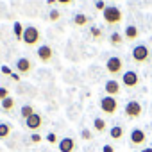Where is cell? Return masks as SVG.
<instances>
[{"mask_svg":"<svg viewBox=\"0 0 152 152\" xmlns=\"http://www.w3.org/2000/svg\"><path fill=\"white\" fill-rule=\"evenodd\" d=\"M73 25L75 27H86L88 23H90V18H88V15H84V13H77V15H73Z\"/></svg>","mask_w":152,"mask_h":152,"instance_id":"obj_15","label":"cell"},{"mask_svg":"<svg viewBox=\"0 0 152 152\" xmlns=\"http://www.w3.org/2000/svg\"><path fill=\"white\" fill-rule=\"evenodd\" d=\"M129 138H131V145H134V147H141V145L147 143V134H145V131H143V129H138V127L131 131Z\"/></svg>","mask_w":152,"mask_h":152,"instance_id":"obj_11","label":"cell"},{"mask_svg":"<svg viewBox=\"0 0 152 152\" xmlns=\"http://www.w3.org/2000/svg\"><path fill=\"white\" fill-rule=\"evenodd\" d=\"M57 148H59V152H75L77 143H75L73 138H61L57 143Z\"/></svg>","mask_w":152,"mask_h":152,"instance_id":"obj_12","label":"cell"},{"mask_svg":"<svg viewBox=\"0 0 152 152\" xmlns=\"http://www.w3.org/2000/svg\"><path fill=\"white\" fill-rule=\"evenodd\" d=\"M13 132V125L7 124V122H2L0 124V140H7Z\"/></svg>","mask_w":152,"mask_h":152,"instance_id":"obj_19","label":"cell"},{"mask_svg":"<svg viewBox=\"0 0 152 152\" xmlns=\"http://www.w3.org/2000/svg\"><path fill=\"white\" fill-rule=\"evenodd\" d=\"M138 36H140V31H138V27H134V25H127V27H125L124 38H125L127 41H136V39H138Z\"/></svg>","mask_w":152,"mask_h":152,"instance_id":"obj_14","label":"cell"},{"mask_svg":"<svg viewBox=\"0 0 152 152\" xmlns=\"http://www.w3.org/2000/svg\"><path fill=\"white\" fill-rule=\"evenodd\" d=\"M61 18V13L57 11V9H50V13H48V20L50 22H57Z\"/></svg>","mask_w":152,"mask_h":152,"instance_id":"obj_24","label":"cell"},{"mask_svg":"<svg viewBox=\"0 0 152 152\" xmlns=\"http://www.w3.org/2000/svg\"><path fill=\"white\" fill-rule=\"evenodd\" d=\"M102 18H104V22H106L107 25L116 27V25L122 23V20H124V13H122V9L116 7V6H106V9L102 11Z\"/></svg>","mask_w":152,"mask_h":152,"instance_id":"obj_1","label":"cell"},{"mask_svg":"<svg viewBox=\"0 0 152 152\" xmlns=\"http://www.w3.org/2000/svg\"><path fill=\"white\" fill-rule=\"evenodd\" d=\"M41 140H43V138H41V136H39L38 132H32V136H31V143H36V145H38V143H39Z\"/></svg>","mask_w":152,"mask_h":152,"instance_id":"obj_28","label":"cell"},{"mask_svg":"<svg viewBox=\"0 0 152 152\" xmlns=\"http://www.w3.org/2000/svg\"><path fill=\"white\" fill-rule=\"evenodd\" d=\"M20 77H22L20 73H13V75H11V79H13V81H20Z\"/></svg>","mask_w":152,"mask_h":152,"instance_id":"obj_33","label":"cell"},{"mask_svg":"<svg viewBox=\"0 0 152 152\" xmlns=\"http://www.w3.org/2000/svg\"><path fill=\"white\" fill-rule=\"evenodd\" d=\"M104 90H106V95H109V97H116V95L120 93L122 86H120V83H118V81H115V79H109V81H106V84H104Z\"/></svg>","mask_w":152,"mask_h":152,"instance_id":"obj_13","label":"cell"},{"mask_svg":"<svg viewBox=\"0 0 152 152\" xmlns=\"http://www.w3.org/2000/svg\"><path fill=\"white\" fill-rule=\"evenodd\" d=\"M36 111H34V107L31 106V104H25V106H22V109H20V116L23 118V120H27L31 115H34Z\"/></svg>","mask_w":152,"mask_h":152,"instance_id":"obj_21","label":"cell"},{"mask_svg":"<svg viewBox=\"0 0 152 152\" xmlns=\"http://www.w3.org/2000/svg\"><path fill=\"white\" fill-rule=\"evenodd\" d=\"M95 6H97V9H99V11H104V9H106L104 0H97V4H95Z\"/></svg>","mask_w":152,"mask_h":152,"instance_id":"obj_29","label":"cell"},{"mask_svg":"<svg viewBox=\"0 0 152 152\" xmlns=\"http://www.w3.org/2000/svg\"><path fill=\"white\" fill-rule=\"evenodd\" d=\"M22 41L27 47H39L41 45V32H39V29L38 27H32V25H27L25 31H23Z\"/></svg>","mask_w":152,"mask_h":152,"instance_id":"obj_2","label":"cell"},{"mask_svg":"<svg viewBox=\"0 0 152 152\" xmlns=\"http://www.w3.org/2000/svg\"><path fill=\"white\" fill-rule=\"evenodd\" d=\"M102 152H115V147L113 145H104L102 147Z\"/></svg>","mask_w":152,"mask_h":152,"instance_id":"obj_31","label":"cell"},{"mask_svg":"<svg viewBox=\"0 0 152 152\" xmlns=\"http://www.w3.org/2000/svg\"><path fill=\"white\" fill-rule=\"evenodd\" d=\"M25 127H27L29 131H32V132H38V131L43 127V116H41L39 113L31 115V116L25 120Z\"/></svg>","mask_w":152,"mask_h":152,"instance_id":"obj_10","label":"cell"},{"mask_svg":"<svg viewBox=\"0 0 152 152\" xmlns=\"http://www.w3.org/2000/svg\"><path fill=\"white\" fill-rule=\"evenodd\" d=\"M45 140H47L50 145H54V143H59V138H57V134H56V132H48Z\"/></svg>","mask_w":152,"mask_h":152,"instance_id":"obj_25","label":"cell"},{"mask_svg":"<svg viewBox=\"0 0 152 152\" xmlns=\"http://www.w3.org/2000/svg\"><path fill=\"white\" fill-rule=\"evenodd\" d=\"M113 2H116V0H113Z\"/></svg>","mask_w":152,"mask_h":152,"instance_id":"obj_36","label":"cell"},{"mask_svg":"<svg viewBox=\"0 0 152 152\" xmlns=\"http://www.w3.org/2000/svg\"><path fill=\"white\" fill-rule=\"evenodd\" d=\"M81 138H83V140H86V141H90V140L93 138V134H91V131H90V129H83Z\"/></svg>","mask_w":152,"mask_h":152,"instance_id":"obj_26","label":"cell"},{"mask_svg":"<svg viewBox=\"0 0 152 152\" xmlns=\"http://www.w3.org/2000/svg\"><path fill=\"white\" fill-rule=\"evenodd\" d=\"M124 70V59L118 57V56H113L106 61V72L109 75H120Z\"/></svg>","mask_w":152,"mask_h":152,"instance_id":"obj_5","label":"cell"},{"mask_svg":"<svg viewBox=\"0 0 152 152\" xmlns=\"http://www.w3.org/2000/svg\"><path fill=\"white\" fill-rule=\"evenodd\" d=\"M15 36H16V39H22V36H23V31H25V27H22V23L20 22H15Z\"/></svg>","mask_w":152,"mask_h":152,"instance_id":"obj_22","label":"cell"},{"mask_svg":"<svg viewBox=\"0 0 152 152\" xmlns=\"http://www.w3.org/2000/svg\"><path fill=\"white\" fill-rule=\"evenodd\" d=\"M100 111L104 115H107V116H113L118 111V100H116V97H109V95L102 97L100 99Z\"/></svg>","mask_w":152,"mask_h":152,"instance_id":"obj_4","label":"cell"},{"mask_svg":"<svg viewBox=\"0 0 152 152\" xmlns=\"http://www.w3.org/2000/svg\"><path fill=\"white\" fill-rule=\"evenodd\" d=\"M90 36H91L95 41H100V39H102V31H100L99 27H91V29H90Z\"/></svg>","mask_w":152,"mask_h":152,"instance_id":"obj_23","label":"cell"},{"mask_svg":"<svg viewBox=\"0 0 152 152\" xmlns=\"http://www.w3.org/2000/svg\"><path fill=\"white\" fill-rule=\"evenodd\" d=\"M124 41H125V38L120 34V32H111V36H109V43L113 45V47H122L124 45Z\"/></svg>","mask_w":152,"mask_h":152,"instance_id":"obj_20","label":"cell"},{"mask_svg":"<svg viewBox=\"0 0 152 152\" xmlns=\"http://www.w3.org/2000/svg\"><path fill=\"white\" fill-rule=\"evenodd\" d=\"M9 97V91H7V88H0V102L2 100H6Z\"/></svg>","mask_w":152,"mask_h":152,"instance_id":"obj_27","label":"cell"},{"mask_svg":"<svg viewBox=\"0 0 152 152\" xmlns=\"http://www.w3.org/2000/svg\"><path fill=\"white\" fill-rule=\"evenodd\" d=\"M36 57L39 59V63H43V64H48L52 59H54V50H52V47L50 45H39L38 47V50H36Z\"/></svg>","mask_w":152,"mask_h":152,"instance_id":"obj_9","label":"cell"},{"mask_svg":"<svg viewBox=\"0 0 152 152\" xmlns=\"http://www.w3.org/2000/svg\"><path fill=\"white\" fill-rule=\"evenodd\" d=\"M124 113H125L127 118H140L141 113H143V106L138 100H129L124 107Z\"/></svg>","mask_w":152,"mask_h":152,"instance_id":"obj_8","label":"cell"},{"mask_svg":"<svg viewBox=\"0 0 152 152\" xmlns=\"http://www.w3.org/2000/svg\"><path fill=\"white\" fill-rule=\"evenodd\" d=\"M141 152H152V147H145V148H143Z\"/></svg>","mask_w":152,"mask_h":152,"instance_id":"obj_35","label":"cell"},{"mask_svg":"<svg viewBox=\"0 0 152 152\" xmlns=\"http://www.w3.org/2000/svg\"><path fill=\"white\" fill-rule=\"evenodd\" d=\"M57 0H47V6H56Z\"/></svg>","mask_w":152,"mask_h":152,"instance_id":"obj_34","label":"cell"},{"mask_svg":"<svg viewBox=\"0 0 152 152\" xmlns=\"http://www.w3.org/2000/svg\"><path fill=\"white\" fill-rule=\"evenodd\" d=\"M57 4H61V6H72L73 0H57Z\"/></svg>","mask_w":152,"mask_h":152,"instance_id":"obj_32","label":"cell"},{"mask_svg":"<svg viewBox=\"0 0 152 152\" xmlns=\"http://www.w3.org/2000/svg\"><path fill=\"white\" fill-rule=\"evenodd\" d=\"M131 56H132V61H134V63L143 64V63H147V61L150 59V50H148V47H147V45L140 43V45H136V47L132 48Z\"/></svg>","mask_w":152,"mask_h":152,"instance_id":"obj_3","label":"cell"},{"mask_svg":"<svg viewBox=\"0 0 152 152\" xmlns=\"http://www.w3.org/2000/svg\"><path fill=\"white\" fill-rule=\"evenodd\" d=\"M122 84L127 88V90H132V88H138L140 86V75L134 72V70H127L122 73Z\"/></svg>","mask_w":152,"mask_h":152,"instance_id":"obj_6","label":"cell"},{"mask_svg":"<svg viewBox=\"0 0 152 152\" xmlns=\"http://www.w3.org/2000/svg\"><path fill=\"white\" fill-rule=\"evenodd\" d=\"M2 73H4V75H9V77H11V75H13V70H11L9 66H2Z\"/></svg>","mask_w":152,"mask_h":152,"instance_id":"obj_30","label":"cell"},{"mask_svg":"<svg viewBox=\"0 0 152 152\" xmlns=\"http://www.w3.org/2000/svg\"><path fill=\"white\" fill-rule=\"evenodd\" d=\"M93 129H95L99 134L106 132V131H107V124H106V120H104V118H100V116L93 118Z\"/></svg>","mask_w":152,"mask_h":152,"instance_id":"obj_16","label":"cell"},{"mask_svg":"<svg viewBox=\"0 0 152 152\" xmlns=\"http://www.w3.org/2000/svg\"><path fill=\"white\" fill-rule=\"evenodd\" d=\"M15 68H16V72L22 75V77H27V75L34 70V63L29 57H20V59H16Z\"/></svg>","mask_w":152,"mask_h":152,"instance_id":"obj_7","label":"cell"},{"mask_svg":"<svg viewBox=\"0 0 152 152\" xmlns=\"http://www.w3.org/2000/svg\"><path fill=\"white\" fill-rule=\"evenodd\" d=\"M15 104H16V100H15L13 97H7L6 100L0 102V109H2L4 113H11V111L15 109Z\"/></svg>","mask_w":152,"mask_h":152,"instance_id":"obj_18","label":"cell"},{"mask_svg":"<svg viewBox=\"0 0 152 152\" xmlns=\"http://www.w3.org/2000/svg\"><path fill=\"white\" fill-rule=\"evenodd\" d=\"M124 134H125V131H124V127H120V125H113V127L109 129V136H111V140H115V141L122 140Z\"/></svg>","mask_w":152,"mask_h":152,"instance_id":"obj_17","label":"cell"}]
</instances>
